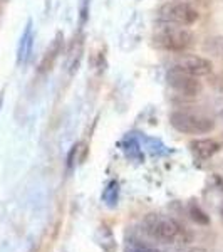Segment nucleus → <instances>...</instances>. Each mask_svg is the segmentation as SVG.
<instances>
[{"label": "nucleus", "mask_w": 223, "mask_h": 252, "mask_svg": "<svg viewBox=\"0 0 223 252\" xmlns=\"http://www.w3.org/2000/svg\"><path fill=\"white\" fill-rule=\"evenodd\" d=\"M222 220H223V207H222Z\"/></svg>", "instance_id": "dca6fc26"}, {"label": "nucleus", "mask_w": 223, "mask_h": 252, "mask_svg": "<svg viewBox=\"0 0 223 252\" xmlns=\"http://www.w3.org/2000/svg\"><path fill=\"white\" fill-rule=\"evenodd\" d=\"M190 148H192V152L198 158H201V160H208V158H212L215 153H218L220 145H218L215 140L203 138V140H193L192 143H190Z\"/></svg>", "instance_id": "6e6552de"}, {"label": "nucleus", "mask_w": 223, "mask_h": 252, "mask_svg": "<svg viewBox=\"0 0 223 252\" xmlns=\"http://www.w3.org/2000/svg\"><path fill=\"white\" fill-rule=\"evenodd\" d=\"M176 67L183 69L185 72L196 78H203L208 76L213 71V64L210 59H205L196 54H180L176 59Z\"/></svg>", "instance_id": "423d86ee"}, {"label": "nucleus", "mask_w": 223, "mask_h": 252, "mask_svg": "<svg viewBox=\"0 0 223 252\" xmlns=\"http://www.w3.org/2000/svg\"><path fill=\"white\" fill-rule=\"evenodd\" d=\"M62 47H64V35L62 32H57L56 37L52 39V42L49 44L46 54H44L42 61L39 64V72H49L52 67H54L56 61L59 59L60 52H62Z\"/></svg>", "instance_id": "0eeeda50"}, {"label": "nucleus", "mask_w": 223, "mask_h": 252, "mask_svg": "<svg viewBox=\"0 0 223 252\" xmlns=\"http://www.w3.org/2000/svg\"><path fill=\"white\" fill-rule=\"evenodd\" d=\"M143 230L161 244H190L193 239L192 232L176 219L155 212L144 215Z\"/></svg>", "instance_id": "f257e3e1"}, {"label": "nucleus", "mask_w": 223, "mask_h": 252, "mask_svg": "<svg viewBox=\"0 0 223 252\" xmlns=\"http://www.w3.org/2000/svg\"><path fill=\"white\" fill-rule=\"evenodd\" d=\"M29 252H37V247H35V246H34V247H32V249L29 251Z\"/></svg>", "instance_id": "2eb2a0df"}, {"label": "nucleus", "mask_w": 223, "mask_h": 252, "mask_svg": "<svg viewBox=\"0 0 223 252\" xmlns=\"http://www.w3.org/2000/svg\"><path fill=\"white\" fill-rule=\"evenodd\" d=\"M99 232L103 234V239H101L99 246L106 252H114L116 251V239H114V235L111 234V230L106 229V227H101Z\"/></svg>", "instance_id": "f8f14e48"}, {"label": "nucleus", "mask_w": 223, "mask_h": 252, "mask_svg": "<svg viewBox=\"0 0 223 252\" xmlns=\"http://www.w3.org/2000/svg\"><path fill=\"white\" fill-rule=\"evenodd\" d=\"M32 42H34V34H32V22L29 20L22 37H20L19 51H17V63L19 64L27 63V59H29V56H30V51H32Z\"/></svg>", "instance_id": "1a4fd4ad"}, {"label": "nucleus", "mask_w": 223, "mask_h": 252, "mask_svg": "<svg viewBox=\"0 0 223 252\" xmlns=\"http://www.w3.org/2000/svg\"><path fill=\"white\" fill-rule=\"evenodd\" d=\"M200 17L198 10L188 2H166L158 10V19L165 24H175V26H193Z\"/></svg>", "instance_id": "20e7f679"}, {"label": "nucleus", "mask_w": 223, "mask_h": 252, "mask_svg": "<svg viewBox=\"0 0 223 252\" xmlns=\"http://www.w3.org/2000/svg\"><path fill=\"white\" fill-rule=\"evenodd\" d=\"M166 81L168 84L175 89L176 93L188 97H195L198 96L201 91H203V84L201 81H198L196 76H192L188 72H185L183 69L180 67H171L166 74Z\"/></svg>", "instance_id": "39448f33"}, {"label": "nucleus", "mask_w": 223, "mask_h": 252, "mask_svg": "<svg viewBox=\"0 0 223 252\" xmlns=\"http://www.w3.org/2000/svg\"><path fill=\"white\" fill-rule=\"evenodd\" d=\"M195 35L183 26L165 24L153 32V44L166 52H185L193 46Z\"/></svg>", "instance_id": "f03ea898"}, {"label": "nucleus", "mask_w": 223, "mask_h": 252, "mask_svg": "<svg viewBox=\"0 0 223 252\" xmlns=\"http://www.w3.org/2000/svg\"><path fill=\"white\" fill-rule=\"evenodd\" d=\"M117 197H119V184L116 180L109 182L106 189L103 190V200L109 207H114L117 204Z\"/></svg>", "instance_id": "9d476101"}, {"label": "nucleus", "mask_w": 223, "mask_h": 252, "mask_svg": "<svg viewBox=\"0 0 223 252\" xmlns=\"http://www.w3.org/2000/svg\"><path fill=\"white\" fill-rule=\"evenodd\" d=\"M169 125L185 135H205L215 129V121L212 118L188 111H173L169 115Z\"/></svg>", "instance_id": "7ed1b4c3"}, {"label": "nucleus", "mask_w": 223, "mask_h": 252, "mask_svg": "<svg viewBox=\"0 0 223 252\" xmlns=\"http://www.w3.org/2000/svg\"><path fill=\"white\" fill-rule=\"evenodd\" d=\"M188 215L195 223H198V225H208L210 223V217L206 215V212H203L201 207L196 205L195 202H192V204L188 205Z\"/></svg>", "instance_id": "9b49d317"}, {"label": "nucleus", "mask_w": 223, "mask_h": 252, "mask_svg": "<svg viewBox=\"0 0 223 252\" xmlns=\"http://www.w3.org/2000/svg\"><path fill=\"white\" fill-rule=\"evenodd\" d=\"M126 252H161V251L153 249V247H148V246H141V244H133L131 247H128Z\"/></svg>", "instance_id": "ddd939ff"}, {"label": "nucleus", "mask_w": 223, "mask_h": 252, "mask_svg": "<svg viewBox=\"0 0 223 252\" xmlns=\"http://www.w3.org/2000/svg\"><path fill=\"white\" fill-rule=\"evenodd\" d=\"M87 10H89V0L81 2V26L87 20Z\"/></svg>", "instance_id": "4468645a"}]
</instances>
